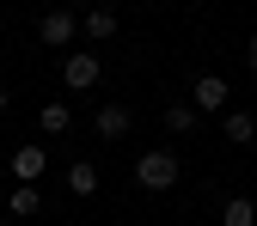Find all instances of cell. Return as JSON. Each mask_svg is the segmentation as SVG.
<instances>
[{"label": "cell", "mask_w": 257, "mask_h": 226, "mask_svg": "<svg viewBox=\"0 0 257 226\" xmlns=\"http://www.w3.org/2000/svg\"><path fill=\"white\" fill-rule=\"evenodd\" d=\"M37 128H43V135H68V128H74V110L61 104V98H49V104L37 110Z\"/></svg>", "instance_id": "8"}, {"label": "cell", "mask_w": 257, "mask_h": 226, "mask_svg": "<svg viewBox=\"0 0 257 226\" xmlns=\"http://www.w3.org/2000/svg\"><path fill=\"white\" fill-rule=\"evenodd\" d=\"M178 171H184V165H178V153H166V147H153V153L135 159V183H141V189H172Z\"/></svg>", "instance_id": "1"}, {"label": "cell", "mask_w": 257, "mask_h": 226, "mask_svg": "<svg viewBox=\"0 0 257 226\" xmlns=\"http://www.w3.org/2000/svg\"><path fill=\"white\" fill-rule=\"evenodd\" d=\"M251 220H257V202L251 196H233L227 202V226H251Z\"/></svg>", "instance_id": "13"}, {"label": "cell", "mask_w": 257, "mask_h": 226, "mask_svg": "<svg viewBox=\"0 0 257 226\" xmlns=\"http://www.w3.org/2000/svg\"><path fill=\"white\" fill-rule=\"evenodd\" d=\"M227 141H233V147H251V141H257V116L227 110Z\"/></svg>", "instance_id": "11"}, {"label": "cell", "mask_w": 257, "mask_h": 226, "mask_svg": "<svg viewBox=\"0 0 257 226\" xmlns=\"http://www.w3.org/2000/svg\"><path fill=\"white\" fill-rule=\"evenodd\" d=\"M190 98H196V116H214V110H227V104H233V92H227V80H220V74H196Z\"/></svg>", "instance_id": "4"}, {"label": "cell", "mask_w": 257, "mask_h": 226, "mask_svg": "<svg viewBox=\"0 0 257 226\" xmlns=\"http://www.w3.org/2000/svg\"><path fill=\"white\" fill-rule=\"evenodd\" d=\"M251 74H257V37H251Z\"/></svg>", "instance_id": "15"}, {"label": "cell", "mask_w": 257, "mask_h": 226, "mask_svg": "<svg viewBox=\"0 0 257 226\" xmlns=\"http://www.w3.org/2000/svg\"><path fill=\"white\" fill-rule=\"evenodd\" d=\"M37 37H43L49 49H68V43L80 37V13H68V7H55V13H43V19H37Z\"/></svg>", "instance_id": "3"}, {"label": "cell", "mask_w": 257, "mask_h": 226, "mask_svg": "<svg viewBox=\"0 0 257 226\" xmlns=\"http://www.w3.org/2000/svg\"><path fill=\"white\" fill-rule=\"evenodd\" d=\"M98 74H104V61L92 55V49H74L68 61H61V86H68V92H92Z\"/></svg>", "instance_id": "2"}, {"label": "cell", "mask_w": 257, "mask_h": 226, "mask_svg": "<svg viewBox=\"0 0 257 226\" xmlns=\"http://www.w3.org/2000/svg\"><path fill=\"white\" fill-rule=\"evenodd\" d=\"M159 122H166L172 135H190V128H196V104H172V110L159 116Z\"/></svg>", "instance_id": "12"}, {"label": "cell", "mask_w": 257, "mask_h": 226, "mask_svg": "<svg viewBox=\"0 0 257 226\" xmlns=\"http://www.w3.org/2000/svg\"><path fill=\"white\" fill-rule=\"evenodd\" d=\"M86 7H98V0H68V13H86Z\"/></svg>", "instance_id": "14"}, {"label": "cell", "mask_w": 257, "mask_h": 226, "mask_svg": "<svg viewBox=\"0 0 257 226\" xmlns=\"http://www.w3.org/2000/svg\"><path fill=\"white\" fill-rule=\"evenodd\" d=\"M128 122H135V116H128V104H104L98 116H92V128H98L104 141H122V135H128Z\"/></svg>", "instance_id": "7"}, {"label": "cell", "mask_w": 257, "mask_h": 226, "mask_svg": "<svg viewBox=\"0 0 257 226\" xmlns=\"http://www.w3.org/2000/svg\"><path fill=\"white\" fill-rule=\"evenodd\" d=\"M80 31H86L92 43H110V37H116V13H110V7H86V13H80Z\"/></svg>", "instance_id": "6"}, {"label": "cell", "mask_w": 257, "mask_h": 226, "mask_svg": "<svg viewBox=\"0 0 257 226\" xmlns=\"http://www.w3.org/2000/svg\"><path fill=\"white\" fill-rule=\"evenodd\" d=\"M68 196H98V165L74 159V165H68Z\"/></svg>", "instance_id": "9"}, {"label": "cell", "mask_w": 257, "mask_h": 226, "mask_svg": "<svg viewBox=\"0 0 257 226\" xmlns=\"http://www.w3.org/2000/svg\"><path fill=\"white\" fill-rule=\"evenodd\" d=\"M7 214H19V220H31V214H43V196H37V183H19L13 196H7Z\"/></svg>", "instance_id": "10"}, {"label": "cell", "mask_w": 257, "mask_h": 226, "mask_svg": "<svg viewBox=\"0 0 257 226\" xmlns=\"http://www.w3.org/2000/svg\"><path fill=\"white\" fill-rule=\"evenodd\" d=\"M7 171H13L19 183H37V177L49 171V153H43L37 141H25V147H13V159H7Z\"/></svg>", "instance_id": "5"}, {"label": "cell", "mask_w": 257, "mask_h": 226, "mask_svg": "<svg viewBox=\"0 0 257 226\" xmlns=\"http://www.w3.org/2000/svg\"><path fill=\"white\" fill-rule=\"evenodd\" d=\"M0 110H7V86H0Z\"/></svg>", "instance_id": "16"}]
</instances>
